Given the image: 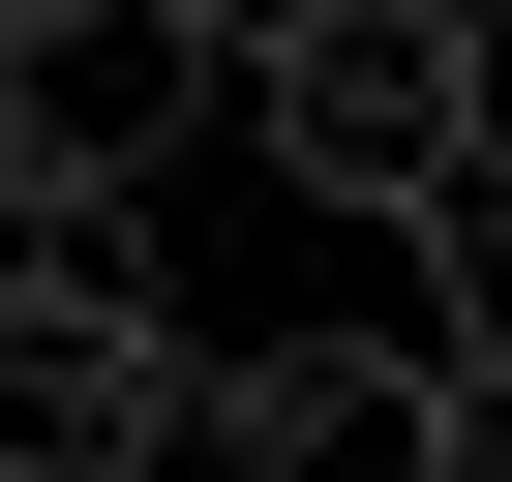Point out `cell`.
<instances>
[{"mask_svg": "<svg viewBox=\"0 0 512 482\" xmlns=\"http://www.w3.org/2000/svg\"><path fill=\"white\" fill-rule=\"evenodd\" d=\"M211 31H241L211 121L272 151L302 211H362V241H392L452 151H512V0H211Z\"/></svg>", "mask_w": 512, "mask_h": 482, "instance_id": "6da1fadb", "label": "cell"}, {"mask_svg": "<svg viewBox=\"0 0 512 482\" xmlns=\"http://www.w3.org/2000/svg\"><path fill=\"white\" fill-rule=\"evenodd\" d=\"M211 91H241V31H211V0H61V31H0V181H61V211H151Z\"/></svg>", "mask_w": 512, "mask_h": 482, "instance_id": "7a4b0ae2", "label": "cell"}, {"mask_svg": "<svg viewBox=\"0 0 512 482\" xmlns=\"http://www.w3.org/2000/svg\"><path fill=\"white\" fill-rule=\"evenodd\" d=\"M211 482H422V332H302V362H211Z\"/></svg>", "mask_w": 512, "mask_h": 482, "instance_id": "3957f363", "label": "cell"}, {"mask_svg": "<svg viewBox=\"0 0 512 482\" xmlns=\"http://www.w3.org/2000/svg\"><path fill=\"white\" fill-rule=\"evenodd\" d=\"M422 482H512V362H422Z\"/></svg>", "mask_w": 512, "mask_h": 482, "instance_id": "277c9868", "label": "cell"}, {"mask_svg": "<svg viewBox=\"0 0 512 482\" xmlns=\"http://www.w3.org/2000/svg\"><path fill=\"white\" fill-rule=\"evenodd\" d=\"M0 31H61V0H0Z\"/></svg>", "mask_w": 512, "mask_h": 482, "instance_id": "5b68a950", "label": "cell"}]
</instances>
